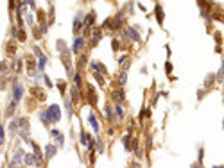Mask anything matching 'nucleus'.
Masks as SVG:
<instances>
[{
	"instance_id": "nucleus-1",
	"label": "nucleus",
	"mask_w": 224,
	"mask_h": 168,
	"mask_svg": "<svg viewBox=\"0 0 224 168\" xmlns=\"http://www.w3.org/2000/svg\"><path fill=\"white\" fill-rule=\"evenodd\" d=\"M47 111H49V114H50V118H52V122H59V120H61V109H59L57 104L49 106Z\"/></svg>"
},
{
	"instance_id": "nucleus-2",
	"label": "nucleus",
	"mask_w": 224,
	"mask_h": 168,
	"mask_svg": "<svg viewBox=\"0 0 224 168\" xmlns=\"http://www.w3.org/2000/svg\"><path fill=\"white\" fill-rule=\"evenodd\" d=\"M27 120L25 118H14L13 122H11V125H9V129L11 131H16V129H27Z\"/></svg>"
},
{
	"instance_id": "nucleus-3",
	"label": "nucleus",
	"mask_w": 224,
	"mask_h": 168,
	"mask_svg": "<svg viewBox=\"0 0 224 168\" xmlns=\"http://www.w3.org/2000/svg\"><path fill=\"white\" fill-rule=\"evenodd\" d=\"M83 46H84V38L77 36V38L74 39V45H72V52H81Z\"/></svg>"
},
{
	"instance_id": "nucleus-4",
	"label": "nucleus",
	"mask_w": 224,
	"mask_h": 168,
	"mask_svg": "<svg viewBox=\"0 0 224 168\" xmlns=\"http://www.w3.org/2000/svg\"><path fill=\"white\" fill-rule=\"evenodd\" d=\"M22 95H24V88H22L20 84H14V88H13V100L20 102L22 100Z\"/></svg>"
},
{
	"instance_id": "nucleus-5",
	"label": "nucleus",
	"mask_w": 224,
	"mask_h": 168,
	"mask_svg": "<svg viewBox=\"0 0 224 168\" xmlns=\"http://www.w3.org/2000/svg\"><path fill=\"white\" fill-rule=\"evenodd\" d=\"M56 152H57V147H56V145H52V143H49V145L45 147V157H47V159L54 157V156H56Z\"/></svg>"
},
{
	"instance_id": "nucleus-6",
	"label": "nucleus",
	"mask_w": 224,
	"mask_h": 168,
	"mask_svg": "<svg viewBox=\"0 0 224 168\" xmlns=\"http://www.w3.org/2000/svg\"><path fill=\"white\" fill-rule=\"evenodd\" d=\"M88 102H90V106H97V95L92 86L88 88Z\"/></svg>"
},
{
	"instance_id": "nucleus-7",
	"label": "nucleus",
	"mask_w": 224,
	"mask_h": 168,
	"mask_svg": "<svg viewBox=\"0 0 224 168\" xmlns=\"http://www.w3.org/2000/svg\"><path fill=\"white\" fill-rule=\"evenodd\" d=\"M111 97H113V100H117V102H124V99H126V95H124V89H115L113 93H111Z\"/></svg>"
},
{
	"instance_id": "nucleus-8",
	"label": "nucleus",
	"mask_w": 224,
	"mask_h": 168,
	"mask_svg": "<svg viewBox=\"0 0 224 168\" xmlns=\"http://www.w3.org/2000/svg\"><path fill=\"white\" fill-rule=\"evenodd\" d=\"M39 118H41V124H45V125H49V124L52 122L49 111H41V113H39Z\"/></svg>"
},
{
	"instance_id": "nucleus-9",
	"label": "nucleus",
	"mask_w": 224,
	"mask_h": 168,
	"mask_svg": "<svg viewBox=\"0 0 224 168\" xmlns=\"http://www.w3.org/2000/svg\"><path fill=\"white\" fill-rule=\"evenodd\" d=\"M84 23H86V25H90V27L93 25V23H95V11H90V13L86 14V18H84Z\"/></svg>"
},
{
	"instance_id": "nucleus-10",
	"label": "nucleus",
	"mask_w": 224,
	"mask_h": 168,
	"mask_svg": "<svg viewBox=\"0 0 224 168\" xmlns=\"http://www.w3.org/2000/svg\"><path fill=\"white\" fill-rule=\"evenodd\" d=\"M126 34H127V38H131L133 41H138V39H140V36L136 34V31H134L133 27H127V29H126Z\"/></svg>"
},
{
	"instance_id": "nucleus-11",
	"label": "nucleus",
	"mask_w": 224,
	"mask_h": 168,
	"mask_svg": "<svg viewBox=\"0 0 224 168\" xmlns=\"http://www.w3.org/2000/svg\"><path fill=\"white\" fill-rule=\"evenodd\" d=\"M154 11H156V20H158V23L162 25V23H163V20H165V14H163L162 7H160V6H156V7H154Z\"/></svg>"
},
{
	"instance_id": "nucleus-12",
	"label": "nucleus",
	"mask_w": 224,
	"mask_h": 168,
	"mask_svg": "<svg viewBox=\"0 0 224 168\" xmlns=\"http://www.w3.org/2000/svg\"><path fill=\"white\" fill-rule=\"evenodd\" d=\"M36 161H38V156H31V154H27V156L24 157V163H25L27 166H32V164H36Z\"/></svg>"
},
{
	"instance_id": "nucleus-13",
	"label": "nucleus",
	"mask_w": 224,
	"mask_h": 168,
	"mask_svg": "<svg viewBox=\"0 0 224 168\" xmlns=\"http://www.w3.org/2000/svg\"><path fill=\"white\" fill-rule=\"evenodd\" d=\"M81 25H83V20H81V16H77V18L74 20V36L81 32Z\"/></svg>"
},
{
	"instance_id": "nucleus-14",
	"label": "nucleus",
	"mask_w": 224,
	"mask_h": 168,
	"mask_svg": "<svg viewBox=\"0 0 224 168\" xmlns=\"http://www.w3.org/2000/svg\"><path fill=\"white\" fill-rule=\"evenodd\" d=\"M57 50L63 54V56H68V50H66V43L63 39H57Z\"/></svg>"
},
{
	"instance_id": "nucleus-15",
	"label": "nucleus",
	"mask_w": 224,
	"mask_h": 168,
	"mask_svg": "<svg viewBox=\"0 0 224 168\" xmlns=\"http://www.w3.org/2000/svg\"><path fill=\"white\" fill-rule=\"evenodd\" d=\"M102 38V32H101V29L97 27V29H93V39H92V45L95 46L97 43H99V39Z\"/></svg>"
},
{
	"instance_id": "nucleus-16",
	"label": "nucleus",
	"mask_w": 224,
	"mask_h": 168,
	"mask_svg": "<svg viewBox=\"0 0 224 168\" xmlns=\"http://www.w3.org/2000/svg\"><path fill=\"white\" fill-rule=\"evenodd\" d=\"M88 122L92 124V127H93L95 132L99 131V124H97V120H95V114H93V113H90V114H88Z\"/></svg>"
},
{
	"instance_id": "nucleus-17",
	"label": "nucleus",
	"mask_w": 224,
	"mask_h": 168,
	"mask_svg": "<svg viewBox=\"0 0 224 168\" xmlns=\"http://www.w3.org/2000/svg\"><path fill=\"white\" fill-rule=\"evenodd\" d=\"M22 157H24V152H22V150H18V152L14 154V157H13V161L9 163V166H14V164H18V163L22 161Z\"/></svg>"
},
{
	"instance_id": "nucleus-18",
	"label": "nucleus",
	"mask_w": 224,
	"mask_h": 168,
	"mask_svg": "<svg viewBox=\"0 0 224 168\" xmlns=\"http://www.w3.org/2000/svg\"><path fill=\"white\" fill-rule=\"evenodd\" d=\"M92 68H93V71H102V74H106V66L97 63V61H92Z\"/></svg>"
},
{
	"instance_id": "nucleus-19",
	"label": "nucleus",
	"mask_w": 224,
	"mask_h": 168,
	"mask_svg": "<svg viewBox=\"0 0 224 168\" xmlns=\"http://www.w3.org/2000/svg\"><path fill=\"white\" fill-rule=\"evenodd\" d=\"M50 134H52V136L56 138V141L59 143V147H63V141H65V138H63V134H59V131H56V129H54V131H52Z\"/></svg>"
},
{
	"instance_id": "nucleus-20",
	"label": "nucleus",
	"mask_w": 224,
	"mask_h": 168,
	"mask_svg": "<svg viewBox=\"0 0 224 168\" xmlns=\"http://www.w3.org/2000/svg\"><path fill=\"white\" fill-rule=\"evenodd\" d=\"M215 43H217V52H220L222 49H220V45H222V36H220V32H215Z\"/></svg>"
},
{
	"instance_id": "nucleus-21",
	"label": "nucleus",
	"mask_w": 224,
	"mask_h": 168,
	"mask_svg": "<svg viewBox=\"0 0 224 168\" xmlns=\"http://www.w3.org/2000/svg\"><path fill=\"white\" fill-rule=\"evenodd\" d=\"M115 111H117V118H118V120H122V118H124V109H122L120 102H117V106H115Z\"/></svg>"
},
{
	"instance_id": "nucleus-22",
	"label": "nucleus",
	"mask_w": 224,
	"mask_h": 168,
	"mask_svg": "<svg viewBox=\"0 0 224 168\" xmlns=\"http://www.w3.org/2000/svg\"><path fill=\"white\" fill-rule=\"evenodd\" d=\"M79 88H72V102L74 104H79Z\"/></svg>"
},
{
	"instance_id": "nucleus-23",
	"label": "nucleus",
	"mask_w": 224,
	"mask_h": 168,
	"mask_svg": "<svg viewBox=\"0 0 224 168\" xmlns=\"http://www.w3.org/2000/svg\"><path fill=\"white\" fill-rule=\"evenodd\" d=\"M118 64H120L122 68H129V59H127V56H122V57L118 59Z\"/></svg>"
},
{
	"instance_id": "nucleus-24",
	"label": "nucleus",
	"mask_w": 224,
	"mask_h": 168,
	"mask_svg": "<svg viewBox=\"0 0 224 168\" xmlns=\"http://www.w3.org/2000/svg\"><path fill=\"white\" fill-rule=\"evenodd\" d=\"M104 111H106V116H108V120H109V122H115V118H117V116H115L113 113H111V109H109V107H106Z\"/></svg>"
},
{
	"instance_id": "nucleus-25",
	"label": "nucleus",
	"mask_w": 224,
	"mask_h": 168,
	"mask_svg": "<svg viewBox=\"0 0 224 168\" xmlns=\"http://www.w3.org/2000/svg\"><path fill=\"white\" fill-rule=\"evenodd\" d=\"M45 61H47V57H45V56H39V57H38V68H39V70H43Z\"/></svg>"
},
{
	"instance_id": "nucleus-26",
	"label": "nucleus",
	"mask_w": 224,
	"mask_h": 168,
	"mask_svg": "<svg viewBox=\"0 0 224 168\" xmlns=\"http://www.w3.org/2000/svg\"><path fill=\"white\" fill-rule=\"evenodd\" d=\"M222 79H224V63H222V66H220V70H219V74H217V81L222 82Z\"/></svg>"
},
{
	"instance_id": "nucleus-27",
	"label": "nucleus",
	"mask_w": 224,
	"mask_h": 168,
	"mask_svg": "<svg viewBox=\"0 0 224 168\" xmlns=\"http://www.w3.org/2000/svg\"><path fill=\"white\" fill-rule=\"evenodd\" d=\"M111 49H113V50H118V49H120V45H118V39H117V38L111 39Z\"/></svg>"
},
{
	"instance_id": "nucleus-28",
	"label": "nucleus",
	"mask_w": 224,
	"mask_h": 168,
	"mask_svg": "<svg viewBox=\"0 0 224 168\" xmlns=\"http://www.w3.org/2000/svg\"><path fill=\"white\" fill-rule=\"evenodd\" d=\"M126 81H127V74H126V71H122V74L118 75V82L120 84H126Z\"/></svg>"
},
{
	"instance_id": "nucleus-29",
	"label": "nucleus",
	"mask_w": 224,
	"mask_h": 168,
	"mask_svg": "<svg viewBox=\"0 0 224 168\" xmlns=\"http://www.w3.org/2000/svg\"><path fill=\"white\" fill-rule=\"evenodd\" d=\"M201 16H203V18H205L206 21H210V20H212V16H210V13H208L206 9H203V11H201Z\"/></svg>"
},
{
	"instance_id": "nucleus-30",
	"label": "nucleus",
	"mask_w": 224,
	"mask_h": 168,
	"mask_svg": "<svg viewBox=\"0 0 224 168\" xmlns=\"http://www.w3.org/2000/svg\"><path fill=\"white\" fill-rule=\"evenodd\" d=\"M57 88H59L61 93H65V89H66V82H65V81H59V82H57Z\"/></svg>"
},
{
	"instance_id": "nucleus-31",
	"label": "nucleus",
	"mask_w": 224,
	"mask_h": 168,
	"mask_svg": "<svg viewBox=\"0 0 224 168\" xmlns=\"http://www.w3.org/2000/svg\"><path fill=\"white\" fill-rule=\"evenodd\" d=\"M4 139H6V136H4V127H0V145L4 147Z\"/></svg>"
},
{
	"instance_id": "nucleus-32",
	"label": "nucleus",
	"mask_w": 224,
	"mask_h": 168,
	"mask_svg": "<svg viewBox=\"0 0 224 168\" xmlns=\"http://www.w3.org/2000/svg\"><path fill=\"white\" fill-rule=\"evenodd\" d=\"M74 81H75V86H77V88H81V77H79V74H75V75H74Z\"/></svg>"
},
{
	"instance_id": "nucleus-33",
	"label": "nucleus",
	"mask_w": 224,
	"mask_h": 168,
	"mask_svg": "<svg viewBox=\"0 0 224 168\" xmlns=\"http://www.w3.org/2000/svg\"><path fill=\"white\" fill-rule=\"evenodd\" d=\"M212 82H213V77L210 75V77H208V79L205 81V88H210V86H212Z\"/></svg>"
},
{
	"instance_id": "nucleus-34",
	"label": "nucleus",
	"mask_w": 224,
	"mask_h": 168,
	"mask_svg": "<svg viewBox=\"0 0 224 168\" xmlns=\"http://www.w3.org/2000/svg\"><path fill=\"white\" fill-rule=\"evenodd\" d=\"M18 39L20 41H25V32L24 31H18Z\"/></svg>"
},
{
	"instance_id": "nucleus-35",
	"label": "nucleus",
	"mask_w": 224,
	"mask_h": 168,
	"mask_svg": "<svg viewBox=\"0 0 224 168\" xmlns=\"http://www.w3.org/2000/svg\"><path fill=\"white\" fill-rule=\"evenodd\" d=\"M13 66H14V70H16V71H20V70H22V61L18 59V61H16V63H14Z\"/></svg>"
},
{
	"instance_id": "nucleus-36",
	"label": "nucleus",
	"mask_w": 224,
	"mask_h": 168,
	"mask_svg": "<svg viewBox=\"0 0 224 168\" xmlns=\"http://www.w3.org/2000/svg\"><path fill=\"white\" fill-rule=\"evenodd\" d=\"M72 104L74 102H66V113H68V114H72Z\"/></svg>"
},
{
	"instance_id": "nucleus-37",
	"label": "nucleus",
	"mask_w": 224,
	"mask_h": 168,
	"mask_svg": "<svg viewBox=\"0 0 224 168\" xmlns=\"http://www.w3.org/2000/svg\"><path fill=\"white\" fill-rule=\"evenodd\" d=\"M213 18H215V20H220V21H224V14H220V13H215V14H213Z\"/></svg>"
},
{
	"instance_id": "nucleus-38",
	"label": "nucleus",
	"mask_w": 224,
	"mask_h": 168,
	"mask_svg": "<svg viewBox=\"0 0 224 168\" xmlns=\"http://www.w3.org/2000/svg\"><path fill=\"white\" fill-rule=\"evenodd\" d=\"M77 64H79V68H83V66H84V64H86V57H81V59H79V63H77Z\"/></svg>"
},
{
	"instance_id": "nucleus-39",
	"label": "nucleus",
	"mask_w": 224,
	"mask_h": 168,
	"mask_svg": "<svg viewBox=\"0 0 224 168\" xmlns=\"http://www.w3.org/2000/svg\"><path fill=\"white\" fill-rule=\"evenodd\" d=\"M7 52H9V54H13V52H14V45H13V43H9V45H7Z\"/></svg>"
},
{
	"instance_id": "nucleus-40",
	"label": "nucleus",
	"mask_w": 224,
	"mask_h": 168,
	"mask_svg": "<svg viewBox=\"0 0 224 168\" xmlns=\"http://www.w3.org/2000/svg\"><path fill=\"white\" fill-rule=\"evenodd\" d=\"M165 70H167V74H170V71H172V64L167 63V64H165Z\"/></svg>"
},
{
	"instance_id": "nucleus-41",
	"label": "nucleus",
	"mask_w": 224,
	"mask_h": 168,
	"mask_svg": "<svg viewBox=\"0 0 224 168\" xmlns=\"http://www.w3.org/2000/svg\"><path fill=\"white\" fill-rule=\"evenodd\" d=\"M151 145H152V138L147 136V149H151Z\"/></svg>"
},
{
	"instance_id": "nucleus-42",
	"label": "nucleus",
	"mask_w": 224,
	"mask_h": 168,
	"mask_svg": "<svg viewBox=\"0 0 224 168\" xmlns=\"http://www.w3.org/2000/svg\"><path fill=\"white\" fill-rule=\"evenodd\" d=\"M27 4H31V6H32V9H34V0H27Z\"/></svg>"
}]
</instances>
